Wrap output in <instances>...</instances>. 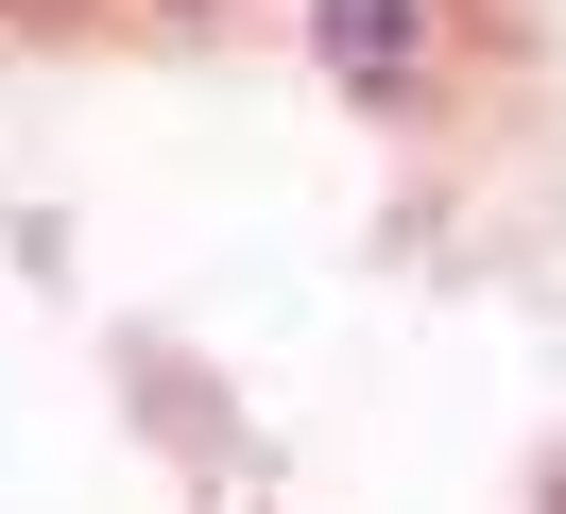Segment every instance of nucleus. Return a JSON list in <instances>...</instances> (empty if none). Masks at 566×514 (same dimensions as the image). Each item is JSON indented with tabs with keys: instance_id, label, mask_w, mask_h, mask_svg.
<instances>
[{
	"instance_id": "f257e3e1",
	"label": "nucleus",
	"mask_w": 566,
	"mask_h": 514,
	"mask_svg": "<svg viewBox=\"0 0 566 514\" xmlns=\"http://www.w3.org/2000/svg\"><path fill=\"white\" fill-rule=\"evenodd\" d=\"M326 34H344L360 69H378V52H412V18H395V0H326Z\"/></svg>"
}]
</instances>
